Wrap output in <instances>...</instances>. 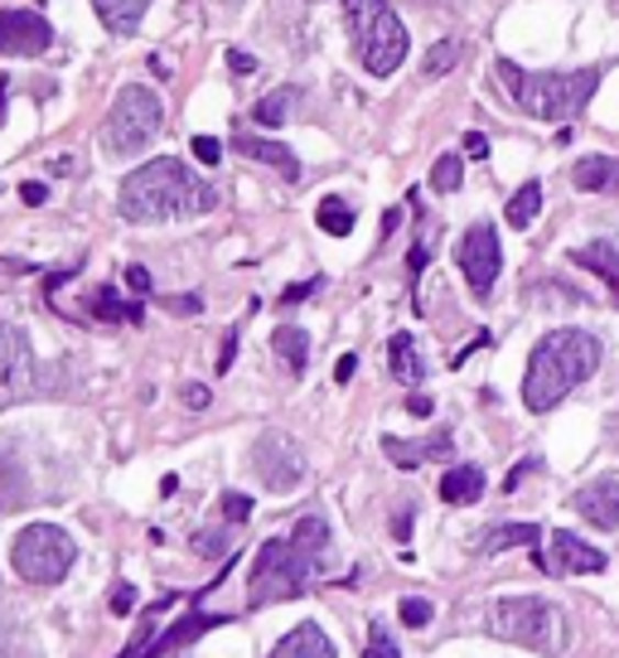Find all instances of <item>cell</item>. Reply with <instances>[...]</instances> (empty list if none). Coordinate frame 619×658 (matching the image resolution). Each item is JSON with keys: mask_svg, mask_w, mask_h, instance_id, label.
<instances>
[{"mask_svg": "<svg viewBox=\"0 0 619 658\" xmlns=\"http://www.w3.org/2000/svg\"><path fill=\"white\" fill-rule=\"evenodd\" d=\"M165 310H179V315H194V310H199V300H194V296H165Z\"/></svg>", "mask_w": 619, "mask_h": 658, "instance_id": "obj_46", "label": "cell"}, {"mask_svg": "<svg viewBox=\"0 0 619 658\" xmlns=\"http://www.w3.org/2000/svg\"><path fill=\"white\" fill-rule=\"evenodd\" d=\"M572 262L576 266H590V272H596L600 282L610 286V296H615V306H619V252L610 248V242H586V248L572 252Z\"/></svg>", "mask_w": 619, "mask_h": 658, "instance_id": "obj_20", "label": "cell"}, {"mask_svg": "<svg viewBox=\"0 0 619 658\" xmlns=\"http://www.w3.org/2000/svg\"><path fill=\"white\" fill-rule=\"evenodd\" d=\"M460 179H465V161H460V155H441V161L431 165V189L435 194H455Z\"/></svg>", "mask_w": 619, "mask_h": 658, "instance_id": "obj_29", "label": "cell"}, {"mask_svg": "<svg viewBox=\"0 0 619 658\" xmlns=\"http://www.w3.org/2000/svg\"><path fill=\"white\" fill-rule=\"evenodd\" d=\"M387 363H393V377L407 387H417L421 377H427V359H421L417 339L411 335H393V344H387Z\"/></svg>", "mask_w": 619, "mask_h": 658, "instance_id": "obj_18", "label": "cell"}, {"mask_svg": "<svg viewBox=\"0 0 619 658\" xmlns=\"http://www.w3.org/2000/svg\"><path fill=\"white\" fill-rule=\"evenodd\" d=\"M532 465H538V460H523V465H513V470H508V480H504V490H508V494H513V490H518V480H523V474H528Z\"/></svg>", "mask_w": 619, "mask_h": 658, "instance_id": "obj_49", "label": "cell"}, {"mask_svg": "<svg viewBox=\"0 0 619 658\" xmlns=\"http://www.w3.org/2000/svg\"><path fill=\"white\" fill-rule=\"evenodd\" d=\"M223 547H228L223 533H194V552L199 557H223Z\"/></svg>", "mask_w": 619, "mask_h": 658, "instance_id": "obj_36", "label": "cell"}, {"mask_svg": "<svg viewBox=\"0 0 619 658\" xmlns=\"http://www.w3.org/2000/svg\"><path fill=\"white\" fill-rule=\"evenodd\" d=\"M538 538H542L538 523H499V528H489L479 538V552L494 557V552H504V547H538Z\"/></svg>", "mask_w": 619, "mask_h": 658, "instance_id": "obj_22", "label": "cell"}, {"mask_svg": "<svg viewBox=\"0 0 619 658\" xmlns=\"http://www.w3.org/2000/svg\"><path fill=\"white\" fill-rule=\"evenodd\" d=\"M479 494H484V470L479 465H451L441 474V498L445 504L465 508V504H475Z\"/></svg>", "mask_w": 619, "mask_h": 658, "instance_id": "obj_19", "label": "cell"}, {"mask_svg": "<svg viewBox=\"0 0 619 658\" xmlns=\"http://www.w3.org/2000/svg\"><path fill=\"white\" fill-rule=\"evenodd\" d=\"M344 20L358 64L373 78H387V73H397V64H407V24L397 20L387 0H344Z\"/></svg>", "mask_w": 619, "mask_h": 658, "instance_id": "obj_4", "label": "cell"}, {"mask_svg": "<svg viewBox=\"0 0 619 658\" xmlns=\"http://www.w3.org/2000/svg\"><path fill=\"white\" fill-rule=\"evenodd\" d=\"M499 78H504V88L513 92V102L523 107L528 117H538V121H572L581 107L596 97L600 78H605V64H590V68H576V73H528V68L499 58Z\"/></svg>", "mask_w": 619, "mask_h": 658, "instance_id": "obj_3", "label": "cell"}, {"mask_svg": "<svg viewBox=\"0 0 619 658\" xmlns=\"http://www.w3.org/2000/svg\"><path fill=\"white\" fill-rule=\"evenodd\" d=\"M397 615H402V625L407 629H421V625H431V601H421V595H411V601H402V611H397Z\"/></svg>", "mask_w": 619, "mask_h": 658, "instance_id": "obj_33", "label": "cell"}, {"mask_svg": "<svg viewBox=\"0 0 619 658\" xmlns=\"http://www.w3.org/2000/svg\"><path fill=\"white\" fill-rule=\"evenodd\" d=\"M383 450H387V460L402 470H417L421 460H427V446H407V441H397V436H383Z\"/></svg>", "mask_w": 619, "mask_h": 658, "instance_id": "obj_30", "label": "cell"}, {"mask_svg": "<svg viewBox=\"0 0 619 658\" xmlns=\"http://www.w3.org/2000/svg\"><path fill=\"white\" fill-rule=\"evenodd\" d=\"M233 151H237V155H247V161H257V165H272L281 179H290V185L300 179V161L290 155V145H281V141H266V136H237V141H233Z\"/></svg>", "mask_w": 619, "mask_h": 658, "instance_id": "obj_16", "label": "cell"}, {"mask_svg": "<svg viewBox=\"0 0 619 658\" xmlns=\"http://www.w3.org/2000/svg\"><path fill=\"white\" fill-rule=\"evenodd\" d=\"M145 6H151V0H92L97 20H102L112 34H131V30H136L141 15H145Z\"/></svg>", "mask_w": 619, "mask_h": 658, "instance_id": "obj_23", "label": "cell"}, {"mask_svg": "<svg viewBox=\"0 0 619 658\" xmlns=\"http://www.w3.org/2000/svg\"><path fill=\"white\" fill-rule=\"evenodd\" d=\"M48 44H54V30H48L44 15H34V10H0V54L34 58Z\"/></svg>", "mask_w": 619, "mask_h": 658, "instance_id": "obj_13", "label": "cell"}, {"mask_svg": "<svg viewBox=\"0 0 619 658\" xmlns=\"http://www.w3.org/2000/svg\"><path fill=\"white\" fill-rule=\"evenodd\" d=\"M5 88H10V83L0 78V127H5Z\"/></svg>", "mask_w": 619, "mask_h": 658, "instance_id": "obj_52", "label": "cell"}, {"mask_svg": "<svg viewBox=\"0 0 619 658\" xmlns=\"http://www.w3.org/2000/svg\"><path fill=\"white\" fill-rule=\"evenodd\" d=\"M266 658H339V649H334V639L314 625V619H306V625H296L290 635L276 639V649Z\"/></svg>", "mask_w": 619, "mask_h": 658, "instance_id": "obj_15", "label": "cell"}, {"mask_svg": "<svg viewBox=\"0 0 619 658\" xmlns=\"http://www.w3.org/2000/svg\"><path fill=\"white\" fill-rule=\"evenodd\" d=\"M296 97H300V88H276V92H266L252 117H257L262 127H281V121L290 117V107H296Z\"/></svg>", "mask_w": 619, "mask_h": 658, "instance_id": "obj_28", "label": "cell"}, {"mask_svg": "<svg viewBox=\"0 0 619 658\" xmlns=\"http://www.w3.org/2000/svg\"><path fill=\"white\" fill-rule=\"evenodd\" d=\"M314 223H320L330 238H349V233H354V209H349L344 199H320V209H314Z\"/></svg>", "mask_w": 619, "mask_h": 658, "instance_id": "obj_27", "label": "cell"}, {"mask_svg": "<svg viewBox=\"0 0 619 658\" xmlns=\"http://www.w3.org/2000/svg\"><path fill=\"white\" fill-rule=\"evenodd\" d=\"M605 349L586 329H552L538 339L523 373V407L528 412H552L566 393H576L590 373L600 369Z\"/></svg>", "mask_w": 619, "mask_h": 658, "instance_id": "obj_2", "label": "cell"}, {"mask_svg": "<svg viewBox=\"0 0 619 658\" xmlns=\"http://www.w3.org/2000/svg\"><path fill=\"white\" fill-rule=\"evenodd\" d=\"M460 272H465V282L479 300L494 296V282L504 272V248H499V228L494 223H475L460 238Z\"/></svg>", "mask_w": 619, "mask_h": 658, "instance_id": "obj_10", "label": "cell"}, {"mask_svg": "<svg viewBox=\"0 0 619 658\" xmlns=\"http://www.w3.org/2000/svg\"><path fill=\"white\" fill-rule=\"evenodd\" d=\"M576 514L590 523V528H600V533H610L619 528V480L615 474H600V480H590L586 490H581L576 498Z\"/></svg>", "mask_w": 619, "mask_h": 658, "instance_id": "obj_14", "label": "cell"}, {"mask_svg": "<svg viewBox=\"0 0 619 658\" xmlns=\"http://www.w3.org/2000/svg\"><path fill=\"white\" fill-rule=\"evenodd\" d=\"M363 658H402V649H397V639L387 635L383 625H368V644H363Z\"/></svg>", "mask_w": 619, "mask_h": 658, "instance_id": "obj_32", "label": "cell"}, {"mask_svg": "<svg viewBox=\"0 0 619 658\" xmlns=\"http://www.w3.org/2000/svg\"><path fill=\"white\" fill-rule=\"evenodd\" d=\"M161 121H165V107L155 88H141V83H126V88L117 92L112 112H107V127H102V141L112 155H141L145 145L161 136Z\"/></svg>", "mask_w": 619, "mask_h": 658, "instance_id": "obj_7", "label": "cell"}, {"mask_svg": "<svg viewBox=\"0 0 619 658\" xmlns=\"http://www.w3.org/2000/svg\"><path fill=\"white\" fill-rule=\"evenodd\" d=\"M532 557H538V567L548 571V577H596V571H605L600 547H590L586 538L562 533V528L548 538V552H532Z\"/></svg>", "mask_w": 619, "mask_h": 658, "instance_id": "obj_11", "label": "cell"}, {"mask_svg": "<svg viewBox=\"0 0 619 658\" xmlns=\"http://www.w3.org/2000/svg\"><path fill=\"white\" fill-rule=\"evenodd\" d=\"M34 387V349L20 325H0V402L24 397Z\"/></svg>", "mask_w": 619, "mask_h": 658, "instance_id": "obj_12", "label": "cell"}, {"mask_svg": "<svg viewBox=\"0 0 619 658\" xmlns=\"http://www.w3.org/2000/svg\"><path fill=\"white\" fill-rule=\"evenodd\" d=\"M538 213H542V185H538V179H528V185L518 189L513 199H508L504 218L518 228V233H523V228H532V223H538Z\"/></svg>", "mask_w": 619, "mask_h": 658, "instance_id": "obj_25", "label": "cell"}, {"mask_svg": "<svg viewBox=\"0 0 619 658\" xmlns=\"http://www.w3.org/2000/svg\"><path fill=\"white\" fill-rule=\"evenodd\" d=\"M252 470H257V480L272 494H290L306 480V456H300V446L290 441L286 431H266V436H257V446H252Z\"/></svg>", "mask_w": 619, "mask_h": 658, "instance_id": "obj_9", "label": "cell"}, {"mask_svg": "<svg viewBox=\"0 0 619 658\" xmlns=\"http://www.w3.org/2000/svg\"><path fill=\"white\" fill-rule=\"evenodd\" d=\"M179 397H185L189 412H203V407H209V387H203V383H185V393H179Z\"/></svg>", "mask_w": 619, "mask_h": 658, "instance_id": "obj_39", "label": "cell"}, {"mask_svg": "<svg viewBox=\"0 0 619 658\" xmlns=\"http://www.w3.org/2000/svg\"><path fill=\"white\" fill-rule=\"evenodd\" d=\"M455 58H460V44H455V40H441V44H435L431 54H427V64H421V68H427V78H441V73L455 68Z\"/></svg>", "mask_w": 619, "mask_h": 658, "instance_id": "obj_31", "label": "cell"}, {"mask_svg": "<svg viewBox=\"0 0 619 658\" xmlns=\"http://www.w3.org/2000/svg\"><path fill=\"white\" fill-rule=\"evenodd\" d=\"M136 611V591L126 586V581H117V591H112V615H131Z\"/></svg>", "mask_w": 619, "mask_h": 658, "instance_id": "obj_37", "label": "cell"}, {"mask_svg": "<svg viewBox=\"0 0 619 658\" xmlns=\"http://www.w3.org/2000/svg\"><path fill=\"white\" fill-rule=\"evenodd\" d=\"M126 286L136 290V296H151V272H145V266H126Z\"/></svg>", "mask_w": 619, "mask_h": 658, "instance_id": "obj_43", "label": "cell"}, {"mask_svg": "<svg viewBox=\"0 0 619 658\" xmlns=\"http://www.w3.org/2000/svg\"><path fill=\"white\" fill-rule=\"evenodd\" d=\"M290 542L306 547V552H314V557H324L330 552V523H324L320 514H306L296 528H290Z\"/></svg>", "mask_w": 619, "mask_h": 658, "instance_id": "obj_26", "label": "cell"}, {"mask_svg": "<svg viewBox=\"0 0 619 658\" xmlns=\"http://www.w3.org/2000/svg\"><path fill=\"white\" fill-rule=\"evenodd\" d=\"M88 306H92V315H97V320H107V325H141V320H145L141 300H121L112 286H97Z\"/></svg>", "mask_w": 619, "mask_h": 658, "instance_id": "obj_21", "label": "cell"}, {"mask_svg": "<svg viewBox=\"0 0 619 658\" xmlns=\"http://www.w3.org/2000/svg\"><path fill=\"white\" fill-rule=\"evenodd\" d=\"M78 562V547L64 528H54V523H30V528L15 533V542H10V567H15L20 581H30V586H58V581L73 571Z\"/></svg>", "mask_w": 619, "mask_h": 658, "instance_id": "obj_6", "label": "cell"}, {"mask_svg": "<svg viewBox=\"0 0 619 658\" xmlns=\"http://www.w3.org/2000/svg\"><path fill=\"white\" fill-rule=\"evenodd\" d=\"M393 538H397V542H407V538H411V508H402V514L393 518Z\"/></svg>", "mask_w": 619, "mask_h": 658, "instance_id": "obj_47", "label": "cell"}, {"mask_svg": "<svg viewBox=\"0 0 619 658\" xmlns=\"http://www.w3.org/2000/svg\"><path fill=\"white\" fill-rule=\"evenodd\" d=\"M30 272H40V266L24 257H0V276H30Z\"/></svg>", "mask_w": 619, "mask_h": 658, "instance_id": "obj_44", "label": "cell"}, {"mask_svg": "<svg viewBox=\"0 0 619 658\" xmlns=\"http://www.w3.org/2000/svg\"><path fill=\"white\" fill-rule=\"evenodd\" d=\"M494 635L508 644H523L532 654H562L566 649V615L542 595H504L489 611Z\"/></svg>", "mask_w": 619, "mask_h": 658, "instance_id": "obj_5", "label": "cell"}, {"mask_svg": "<svg viewBox=\"0 0 619 658\" xmlns=\"http://www.w3.org/2000/svg\"><path fill=\"white\" fill-rule=\"evenodd\" d=\"M572 179L586 194H619V161L615 155H586V161H576Z\"/></svg>", "mask_w": 619, "mask_h": 658, "instance_id": "obj_17", "label": "cell"}, {"mask_svg": "<svg viewBox=\"0 0 619 658\" xmlns=\"http://www.w3.org/2000/svg\"><path fill=\"white\" fill-rule=\"evenodd\" d=\"M20 199L30 204V209H40V204L48 199V189H44V185H24V189H20Z\"/></svg>", "mask_w": 619, "mask_h": 658, "instance_id": "obj_48", "label": "cell"}, {"mask_svg": "<svg viewBox=\"0 0 619 658\" xmlns=\"http://www.w3.org/2000/svg\"><path fill=\"white\" fill-rule=\"evenodd\" d=\"M465 155L484 161V155H489V136H484V131H469V136H465Z\"/></svg>", "mask_w": 619, "mask_h": 658, "instance_id": "obj_45", "label": "cell"}, {"mask_svg": "<svg viewBox=\"0 0 619 658\" xmlns=\"http://www.w3.org/2000/svg\"><path fill=\"white\" fill-rule=\"evenodd\" d=\"M223 514H228V523H247L252 518V498L247 494H223Z\"/></svg>", "mask_w": 619, "mask_h": 658, "instance_id": "obj_35", "label": "cell"}, {"mask_svg": "<svg viewBox=\"0 0 619 658\" xmlns=\"http://www.w3.org/2000/svg\"><path fill=\"white\" fill-rule=\"evenodd\" d=\"M233 359H237V329H228V335H223V353H218V373L233 369Z\"/></svg>", "mask_w": 619, "mask_h": 658, "instance_id": "obj_42", "label": "cell"}, {"mask_svg": "<svg viewBox=\"0 0 619 658\" xmlns=\"http://www.w3.org/2000/svg\"><path fill=\"white\" fill-rule=\"evenodd\" d=\"M117 204L126 223H169V218H194L218 209V189L194 175L185 161L161 155V161H145L121 179Z\"/></svg>", "mask_w": 619, "mask_h": 658, "instance_id": "obj_1", "label": "cell"}, {"mask_svg": "<svg viewBox=\"0 0 619 658\" xmlns=\"http://www.w3.org/2000/svg\"><path fill=\"white\" fill-rule=\"evenodd\" d=\"M272 349L281 353V363L290 373H306V363H310V335L300 325H281L272 335Z\"/></svg>", "mask_w": 619, "mask_h": 658, "instance_id": "obj_24", "label": "cell"}, {"mask_svg": "<svg viewBox=\"0 0 619 658\" xmlns=\"http://www.w3.org/2000/svg\"><path fill=\"white\" fill-rule=\"evenodd\" d=\"M228 6H242V0H228Z\"/></svg>", "mask_w": 619, "mask_h": 658, "instance_id": "obj_53", "label": "cell"}, {"mask_svg": "<svg viewBox=\"0 0 619 658\" xmlns=\"http://www.w3.org/2000/svg\"><path fill=\"white\" fill-rule=\"evenodd\" d=\"M314 286H320V276H310V282H300V286H286L281 306H300V300H306V296H314Z\"/></svg>", "mask_w": 619, "mask_h": 658, "instance_id": "obj_41", "label": "cell"}, {"mask_svg": "<svg viewBox=\"0 0 619 658\" xmlns=\"http://www.w3.org/2000/svg\"><path fill=\"white\" fill-rule=\"evenodd\" d=\"M320 557L296 547L290 538H272L252 562V605H272L290 601V595H306V581L314 577Z\"/></svg>", "mask_w": 619, "mask_h": 658, "instance_id": "obj_8", "label": "cell"}, {"mask_svg": "<svg viewBox=\"0 0 619 658\" xmlns=\"http://www.w3.org/2000/svg\"><path fill=\"white\" fill-rule=\"evenodd\" d=\"M427 262H431V238H417V248H411V262H407V272H411V290H417L421 272H427Z\"/></svg>", "mask_w": 619, "mask_h": 658, "instance_id": "obj_34", "label": "cell"}, {"mask_svg": "<svg viewBox=\"0 0 619 658\" xmlns=\"http://www.w3.org/2000/svg\"><path fill=\"white\" fill-rule=\"evenodd\" d=\"M194 155H199L203 165H218V155H223V141H213V136H194Z\"/></svg>", "mask_w": 619, "mask_h": 658, "instance_id": "obj_38", "label": "cell"}, {"mask_svg": "<svg viewBox=\"0 0 619 658\" xmlns=\"http://www.w3.org/2000/svg\"><path fill=\"white\" fill-rule=\"evenodd\" d=\"M228 68H233L237 78H247V73H257V58L242 54V48H228Z\"/></svg>", "mask_w": 619, "mask_h": 658, "instance_id": "obj_40", "label": "cell"}, {"mask_svg": "<svg viewBox=\"0 0 619 658\" xmlns=\"http://www.w3.org/2000/svg\"><path fill=\"white\" fill-rule=\"evenodd\" d=\"M354 369H358V359H354V353H344V359H339V369H334V377H339V383H349Z\"/></svg>", "mask_w": 619, "mask_h": 658, "instance_id": "obj_50", "label": "cell"}, {"mask_svg": "<svg viewBox=\"0 0 619 658\" xmlns=\"http://www.w3.org/2000/svg\"><path fill=\"white\" fill-rule=\"evenodd\" d=\"M407 412H411V417H431V397H407Z\"/></svg>", "mask_w": 619, "mask_h": 658, "instance_id": "obj_51", "label": "cell"}]
</instances>
